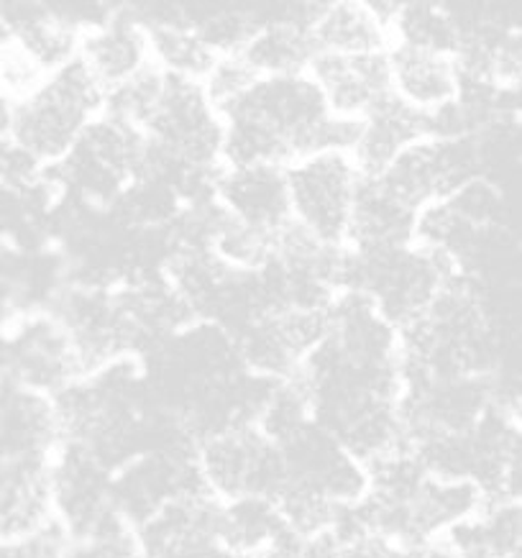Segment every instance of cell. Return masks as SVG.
Instances as JSON below:
<instances>
[{"label":"cell","instance_id":"28","mask_svg":"<svg viewBox=\"0 0 522 558\" xmlns=\"http://www.w3.org/2000/svg\"><path fill=\"white\" fill-rule=\"evenodd\" d=\"M13 102L9 95H5L3 87H0V136H9L11 131V119H13Z\"/></svg>","mask_w":522,"mask_h":558},{"label":"cell","instance_id":"9","mask_svg":"<svg viewBox=\"0 0 522 558\" xmlns=\"http://www.w3.org/2000/svg\"><path fill=\"white\" fill-rule=\"evenodd\" d=\"M142 134L190 165H223V121L203 83L165 72V83Z\"/></svg>","mask_w":522,"mask_h":558},{"label":"cell","instance_id":"19","mask_svg":"<svg viewBox=\"0 0 522 558\" xmlns=\"http://www.w3.org/2000/svg\"><path fill=\"white\" fill-rule=\"evenodd\" d=\"M387 62L392 93L421 113L446 106L459 93V70L453 57L392 44L387 49Z\"/></svg>","mask_w":522,"mask_h":558},{"label":"cell","instance_id":"8","mask_svg":"<svg viewBox=\"0 0 522 558\" xmlns=\"http://www.w3.org/2000/svg\"><path fill=\"white\" fill-rule=\"evenodd\" d=\"M0 356L11 385L47 398H54L72 381L85 377L68 330L49 313L16 315V320L5 326Z\"/></svg>","mask_w":522,"mask_h":558},{"label":"cell","instance_id":"10","mask_svg":"<svg viewBox=\"0 0 522 558\" xmlns=\"http://www.w3.org/2000/svg\"><path fill=\"white\" fill-rule=\"evenodd\" d=\"M282 457V487L298 489L343 508L366 492V469L320 425L307 421L277 440Z\"/></svg>","mask_w":522,"mask_h":558},{"label":"cell","instance_id":"17","mask_svg":"<svg viewBox=\"0 0 522 558\" xmlns=\"http://www.w3.org/2000/svg\"><path fill=\"white\" fill-rule=\"evenodd\" d=\"M417 210L400 201L379 178L359 180L351 205L345 246L351 248H389L413 244Z\"/></svg>","mask_w":522,"mask_h":558},{"label":"cell","instance_id":"14","mask_svg":"<svg viewBox=\"0 0 522 558\" xmlns=\"http://www.w3.org/2000/svg\"><path fill=\"white\" fill-rule=\"evenodd\" d=\"M216 197L241 223L279 233L292 220L287 167H226Z\"/></svg>","mask_w":522,"mask_h":558},{"label":"cell","instance_id":"25","mask_svg":"<svg viewBox=\"0 0 522 558\" xmlns=\"http://www.w3.org/2000/svg\"><path fill=\"white\" fill-rule=\"evenodd\" d=\"M44 77H47V72L13 41L0 49V87L13 102L32 95L44 83Z\"/></svg>","mask_w":522,"mask_h":558},{"label":"cell","instance_id":"24","mask_svg":"<svg viewBox=\"0 0 522 558\" xmlns=\"http://www.w3.org/2000/svg\"><path fill=\"white\" fill-rule=\"evenodd\" d=\"M68 533L54 518L32 533L0 541V558H62L68 548Z\"/></svg>","mask_w":522,"mask_h":558},{"label":"cell","instance_id":"27","mask_svg":"<svg viewBox=\"0 0 522 558\" xmlns=\"http://www.w3.org/2000/svg\"><path fill=\"white\" fill-rule=\"evenodd\" d=\"M62 558H136V538L70 541Z\"/></svg>","mask_w":522,"mask_h":558},{"label":"cell","instance_id":"22","mask_svg":"<svg viewBox=\"0 0 522 558\" xmlns=\"http://www.w3.org/2000/svg\"><path fill=\"white\" fill-rule=\"evenodd\" d=\"M284 533V520L271 497H239L218 505V535L228 554L262 558Z\"/></svg>","mask_w":522,"mask_h":558},{"label":"cell","instance_id":"11","mask_svg":"<svg viewBox=\"0 0 522 558\" xmlns=\"http://www.w3.org/2000/svg\"><path fill=\"white\" fill-rule=\"evenodd\" d=\"M326 311L264 313L231 336L246 372L264 379H292L320 341Z\"/></svg>","mask_w":522,"mask_h":558},{"label":"cell","instance_id":"29","mask_svg":"<svg viewBox=\"0 0 522 558\" xmlns=\"http://www.w3.org/2000/svg\"><path fill=\"white\" fill-rule=\"evenodd\" d=\"M413 558H459L456 554H451L444 543L436 541L430 543V546H423V548H415L413 550Z\"/></svg>","mask_w":522,"mask_h":558},{"label":"cell","instance_id":"18","mask_svg":"<svg viewBox=\"0 0 522 558\" xmlns=\"http://www.w3.org/2000/svg\"><path fill=\"white\" fill-rule=\"evenodd\" d=\"M421 138H425V113L410 108L392 93L362 119L351 159L362 178H377L397 154Z\"/></svg>","mask_w":522,"mask_h":558},{"label":"cell","instance_id":"2","mask_svg":"<svg viewBox=\"0 0 522 558\" xmlns=\"http://www.w3.org/2000/svg\"><path fill=\"white\" fill-rule=\"evenodd\" d=\"M106 106L102 87L80 57L49 72L32 95L13 106L9 136L49 167L72 149L77 136Z\"/></svg>","mask_w":522,"mask_h":558},{"label":"cell","instance_id":"1","mask_svg":"<svg viewBox=\"0 0 522 558\" xmlns=\"http://www.w3.org/2000/svg\"><path fill=\"white\" fill-rule=\"evenodd\" d=\"M456 275L451 259L421 244L389 248L345 246L341 292L364 298L397 330L413 326Z\"/></svg>","mask_w":522,"mask_h":558},{"label":"cell","instance_id":"30","mask_svg":"<svg viewBox=\"0 0 522 558\" xmlns=\"http://www.w3.org/2000/svg\"><path fill=\"white\" fill-rule=\"evenodd\" d=\"M11 41V36H9V32H5V24H3V19H0V49L5 47V44Z\"/></svg>","mask_w":522,"mask_h":558},{"label":"cell","instance_id":"31","mask_svg":"<svg viewBox=\"0 0 522 558\" xmlns=\"http://www.w3.org/2000/svg\"><path fill=\"white\" fill-rule=\"evenodd\" d=\"M233 558H241V556H233Z\"/></svg>","mask_w":522,"mask_h":558},{"label":"cell","instance_id":"13","mask_svg":"<svg viewBox=\"0 0 522 558\" xmlns=\"http://www.w3.org/2000/svg\"><path fill=\"white\" fill-rule=\"evenodd\" d=\"M307 75L320 87L330 113L362 121L381 100L392 95L387 51L374 54H326L313 57Z\"/></svg>","mask_w":522,"mask_h":558},{"label":"cell","instance_id":"23","mask_svg":"<svg viewBox=\"0 0 522 558\" xmlns=\"http://www.w3.org/2000/svg\"><path fill=\"white\" fill-rule=\"evenodd\" d=\"M389 34H392V44L448 57L456 54L461 41L451 9L438 3H421V0L417 3H400Z\"/></svg>","mask_w":522,"mask_h":558},{"label":"cell","instance_id":"5","mask_svg":"<svg viewBox=\"0 0 522 558\" xmlns=\"http://www.w3.org/2000/svg\"><path fill=\"white\" fill-rule=\"evenodd\" d=\"M210 495L205 487L195 440H174L138 453L113 472V499L131 527L146 523L167 505Z\"/></svg>","mask_w":522,"mask_h":558},{"label":"cell","instance_id":"20","mask_svg":"<svg viewBox=\"0 0 522 558\" xmlns=\"http://www.w3.org/2000/svg\"><path fill=\"white\" fill-rule=\"evenodd\" d=\"M440 543L459 558H522L520 499H484L482 508L446 531Z\"/></svg>","mask_w":522,"mask_h":558},{"label":"cell","instance_id":"26","mask_svg":"<svg viewBox=\"0 0 522 558\" xmlns=\"http://www.w3.org/2000/svg\"><path fill=\"white\" fill-rule=\"evenodd\" d=\"M41 174L44 165H39L24 146H19L11 136H0V190L28 187Z\"/></svg>","mask_w":522,"mask_h":558},{"label":"cell","instance_id":"21","mask_svg":"<svg viewBox=\"0 0 522 558\" xmlns=\"http://www.w3.org/2000/svg\"><path fill=\"white\" fill-rule=\"evenodd\" d=\"M315 49L326 54H374L392 47V34L359 0L323 3L313 24Z\"/></svg>","mask_w":522,"mask_h":558},{"label":"cell","instance_id":"4","mask_svg":"<svg viewBox=\"0 0 522 558\" xmlns=\"http://www.w3.org/2000/svg\"><path fill=\"white\" fill-rule=\"evenodd\" d=\"M51 518L70 541H126L134 527L113 499V472L83 446L60 444L49 461Z\"/></svg>","mask_w":522,"mask_h":558},{"label":"cell","instance_id":"3","mask_svg":"<svg viewBox=\"0 0 522 558\" xmlns=\"http://www.w3.org/2000/svg\"><path fill=\"white\" fill-rule=\"evenodd\" d=\"M142 149V131L100 113L60 161L44 167V174L62 195L108 210L134 180Z\"/></svg>","mask_w":522,"mask_h":558},{"label":"cell","instance_id":"12","mask_svg":"<svg viewBox=\"0 0 522 558\" xmlns=\"http://www.w3.org/2000/svg\"><path fill=\"white\" fill-rule=\"evenodd\" d=\"M218 499L201 495L167 505L134 527L136 558H233L218 535Z\"/></svg>","mask_w":522,"mask_h":558},{"label":"cell","instance_id":"7","mask_svg":"<svg viewBox=\"0 0 522 558\" xmlns=\"http://www.w3.org/2000/svg\"><path fill=\"white\" fill-rule=\"evenodd\" d=\"M197 461L205 487L220 502L275 497L282 487V457L277 444L256 425H241L201 440Z\"/></svg>","mask_w":522,"mask_h":558},{"label":"cell","instance_id":"16","mask_svg":"<svg viewBox=\"0 0 522 558\" xmlns=\"http://www.w3.org/2000/svg\"><path fill=\"white\" fill-rule=\"evenodd\" d=\"M51 457L0 451V541L32 533L51 520Z\"/></svg>","mask_w":522,"mask_h":558},{"label":"cell","instance_id":"15","mask_svg":"<svg viewBox=\"0 0 522 558\" xmlns=\"http://www.w3.org/2000/svg\"><path fill=\"white\" fill-rule=\"evenodd\" d=\"M77 57L108 93L110 87L126 83L149 68V36L134 16V9H113L106 24L83 34Z\"/></svg>","mask_w":522,"mask_h":558},{"label":"cell","instance_id":"6","mask_svg":"<svg viewBox=\"0 0 522 558\" xmlns=\"http://www.w3.org/2000/svg\"><path fill=\"white\" fill-rule=\"evenodd\" d=\"M359 180L362 174L354 159L343 151H320L292 161L287 167L292 220L313 236L343 244Z\"/></svg>","mask_w":522,"mask_h":558}]
</instances>
